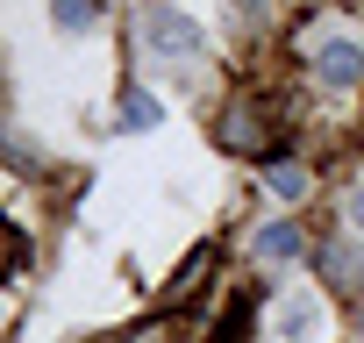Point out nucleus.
I'll use <instances>...</instances> for the list:
<instances>
[{
	"instance_id": "nucleus-2",
	"label": "nucleus",
	"mask_w": 364,
	"mask_h": 343,
	"mask_svg": "<svg viewBox=\"0 0 364 343\" xmlns=\"http://www.w3.org/2000/svg\"><path fill=\"white\" fill-rule=\"evenodd\" d=\"M314 79L321 86H364V43L357 36H321L314 43Z\"/></svg>"
},
{
	"instance_id": "nucleus-6",
	"label": "nucleus",
	"mask_w": 364,
	"mask_h": 343,
	"mask_svg": "<svg viewBox=\"0 0 364 343\" xmlns=\"http://www.w3.org/2000/svg\"><path fill=\"white\" fill-rule=\"evenodd\" d=\"M114 122H122L129 136H143V129H157V122H164V107H157V93H143V86H129V93L114 100Z\"/></svg>"
},
{
	"instance_id": "nucleus-11",
	"label": "nucleus",
	"mask_w": 364,
	"mask_h": 343,
	"mask_svg": "<svg viewBox=\"0 0 364 343\" xmlns=\"http://www.w3.org/2000/svg\"><path fill=\"white\" fill-rule=\"evenodd\" d=\"M357 343H364V329H357Z\"/></svg>"
},
{
	"instance_id": "nucleus-8",
	"label": "nucleus",
	"mask_w": 364,
	"mask_h": 343,
	"mask_svg": "<svg viewBox=\"0 0 364 343\" xmlns=\"http://www.w3.org/2000/svg\"><path fill=\"white\" fill-rule=\"evenodd\" d=\"M264 186H272L286 208H293V201H307V164H293V157H272V164H264Z\"/></svg>"
},
{
	"instance_id": "nucleus-10",
	"label": "nucleus",
	"mask_w": 364,
	"mask_h": 343,
	"mask_svg": "<svg viewBox=\"0 0 364 343\" xmlns=\"http://www.w3.org/2000/svg\"><path fill=\"white\" fill-rule=\"evenodd\" d=\"M343 222L364 236V186H357V194H343Z\"/></svg>"
},
{
	"instance_id": "nucleus-1",
	"label": "nucleus",
	"mask_w": 364,
	"mask_h": 343,
	"mask_svg": "<svg viewBox=\"0 0 364 343\" xmlns=\"http://www.w3.org/2000/svg\"><path fill=\"white\" fill-rule=\"evenodd\" d=\"M143 43H150L164 65H193V58L208 51L200 22H193V15H178V8H150V15H143Z\"/></svg>"
},
{
	"instance_id": "nucleus-4",
	"label": "nucleus",
	"mask_w": 364,
	"mask_h": 343,
	"mask_svg": "<svg viewBox=\"0 0 364 343\" xmlns=\"http://www.w3.org/2000/svg\"><path fill=\"white\" fill-rule=\"evenodd\" d=\"M272 329H279L286 343H314V336H321V300H314V293H286V300L272 307Z\"/></svg>"
},
{
	"instance_id": "nucleus-9",
	"label": "nucleus",
	"mask_w": 364,
	"mask_h": 343,
	"mask_svg": "<svg viewBox=\"0 0 364 343\" xmlns=\"http://www.w3.org/2000/svg\"><path fill=\"white\" fill-rule=\"evenodd\" d=\"M50 22L79 36V29H93V22H100V0H50Z\"/></svg>"
},
{
	"instance_id": "nucleus-7",
	"label": "nucleus",
	"mask_w": 364,
	"mask_h": 343,
	"mask_svg": "<svg viewBox=\"0 0 364 343\" xmlns=\"http://www.w3.org/2000/svg\"><path fill=\"white\" fill-rule=\"evenodd\" d=\"M300 250H307L300 222H264V229H257V258H264V265H286V258H300Z\"/></svg>"
},
{
	"instance_id": "nucleus-5",
	"label": "nucleus",
	"mask_w": 364,
	"mask_h": 343,
	"mask_svg": "<svg viewBox=\"0 0 364 343\" xmlns=\"http://www.w3.org/2000/svg\"><path fill=\"white\" fill-rule=\"evenodd\" d=\"M215 258H222L215 243H193V250H186V265H178V272H171V307H178V300H193V293H200V279L215 272Z\"/></svg>"
},
{
	"instance_id": "nucleus-3",
	"label": "nucleus",
	"mask_w": 364,
	"mask_h": 343,
	"mask_svg": "<svg viewBox=\"0 0 364 343\" xmlns=\"http://www.w3.org/2000/svg\"><path fill=\"white\" fill-rule=\"evenodd\" d=\"M222 143H229V150H272V122H264V107H257V100H236V107L222 115Z\"/></svg>"
}]
</instances>
